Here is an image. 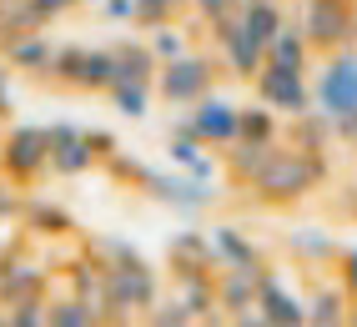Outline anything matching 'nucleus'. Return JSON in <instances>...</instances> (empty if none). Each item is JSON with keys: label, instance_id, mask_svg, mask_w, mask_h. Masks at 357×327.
I'll use <instances>...</instances> for the list:
<instances>
[{"label": "nucleus", "instance_id": "f257e3e1", "mask_svg": "<svg viewBox=\"0 0 357 327\" xmlns=\"http://www.w3.org/2000/svg\"><path fill=\"white\" fill-rule=\"evenodd\" d=\"M327 181V151H312V146H272L267 167L257 172L252 192L257 201H272V206H287V201H302L307 192H317Z\"/></svg>", "mask_w": 357, "mask_h": 327}, {"label": "nucleus", "instance_id": "f03ea898", "mask_svg": "<svg viewBox=\"0 0 357 327\" xmlns=\"http://www.w3.org/2000/svg\"><path fill=\"white\" fill-rule=\"evenodd\" d=\"M312 106L332 121L342 142H357V45H342L322 61L312 81Z\"/></svg>", "mask_w": 357, "mask_h": 327}, {"label": "nucleus", "instance_id": "7ed1b4c3", "mask_svg": "<svg viewBox=\"0 0 357 327\" xmlns=\"http://www.w3.org/2000/svg\"><path fill=\"white\" fill-rule=\"evenodd\" d=\"M222 76V66L202 56V51H186L176 61H161V71H156V96L166 106H197L202 96H211V86H217Z\"/></svg>", "mask_w": 357, "mask_h": 327}, {"label": "nucleus", "instance_id": "20e7f679", "mask_svg": "<svg viewBox=\"0 0 357 327\" xmlns=\"http://www.w3.org/2000/svg\"><path fill=\"white\" fill-rule=\"evenodd\" d=\"M176 136H197L202 146H231L236 136H242V106L227 101V96H202L197 106H186L176 121H172Z\"/></svg>", "mask_w": 357, "mask_h": 327}, {"label": "nucleus", "instance_id": "39448f33", "mask_svg": "<svg viewBox=\"0 0 357 327\" xmlns=\"http://www.w3.org/2000/svg\"><path fill=\"white\" fill-rule=\"evenodd\" d=\"M151 307H156V272L141 257L106 267V317L111 322H126V317L151 312Z\"/></svg>", "mask_w": 357, "mask_h": 327}, {"label": "nucleus", "instance_id": "423d86ee", "mask_svg": "<svg viewBox=\"0 0 357 327\" xmlns=\"http://www.w3.org/2000/svg\"><path fill=\"white\" fill-rule=\"evenodd\" d=\"M51 172V131L45 126H10L0 136V176L31 186Z\"/></svg>", "mask_w": 357, "mask_h": 327}, {"label": "nucleus", "instance_id": "0eeeda50", "mask_svg": "<svg viewBox=\"0 0 357 327\" xmlns=\"http://www.w3.org/2000/svg\"><path fill=\"white\" fill-rule=\"evenodd\" d=\"M302 36L327 56L357 45V0H302Z\"/></svg>", "mask_w": 357, "mask_h": 327}, {"label": "nucleus", "instance_id": "6e6552de", "mask_svg": "<svg viewBox=\"0 0 357 327\" xmlns=\"http://www.w3.org/2000/svg\"><path fill=\"white\" fill-rule=\"evenodd\" d=\"M136 186L146 192L151 201H161V206H176V212H186V217H197V212H206L211 201H217L222 192H217V181H202V176H186V172H156V167H141V176H136Z\"/></svg>", "mask_w": 357, "mask_h": 327}, {"label": "nucleus", "instance_id": "1a4fd4ad", "mask_svg": "<svg viewBox=\"0 0 357 327\" xmlns=\"http://www.w3.org/2000/svg\"><path fill=\"white\" fill-rule=\"evenodd\" d=\"M211 40H217V51H222V61H227V71L231 76H242V81H257V71L267 66V51L247 36V26H242V15H222V20H211Z\"/></svg>", "mask_w": 357, "mask_h": 327}, {"label": "nucleus", "instance_id": "9d476101", "mask_svg": "<svg viewBox=\"0 0 357 327\" xmlns=\"http://www.w3.org/2000/svg\"><path fill=\"white\" fill-rule=\"evenodd\" d=\"M257 96L267 101L277 116H302V111H312V86H307V71H287V66H261L257 71Z\"/></svg>", "mask_w": 357, "mask_h": 327}, {"label": "nucleus", "instance_id": "9b49d317", "mask_svg": "<svg viewBox=\"0 0 357 327\" xmlns=\"http://www.w3.org/2000/svg\"><path fill=\"white\" fill-rule=\"evenodd\" d=\"M257 312L272 327H307V297H297L282 272L261 267V277H257Z\"/></svg>", "mask_w": 357, "mask_h": 327}, {"label": "nucleus", "instance_id": "f8f14e48", "mask_svg": "<svg viewBox=\"0 0 357 327\" xmlns=\"http://www.w3.org/2000/svg\"><path fill=\"white\" fill-rule=\"evenodd\" d=\"M45 131H51V172L56 176H86L101 161V151L91 146V136L81 126L56 121V126H45Z\"/></svg>", "mask_w": 357, "mask_h": 327}, {"label": "nucleus", "instance_id": "ddd939ff", "mask_svg": "<svg viewBox=\"0 0 357 327\" xmlns=\"http://www.w3.org/2000/svg\"><path fill=\"white\" fill-rule=\"evenodd\" d=\"M176 302L186 312H192L202 327L222 317V302H217V277H211V267H181L176 272Z\"/></svg>", "mask_w": 357, "mask_h": 327}, {"label": "nucleus", "instance_id": "4468645a", "mask_svg": "<svg viewBox=\"0 0 357 327\" xmlns=\"http://www.w3.org/2000/svg\"><path fill=\"white\" fill-rule=\"evenodd\" d=\"M20 297H45V267L31 257H10L0 267V307H10Z\"/></svg>", "mask_w": 357, "mask_h": 327}, {"label": "nucleus", "instance_id": "2eb2a0df", "mask_svg": "<svg viewBox=\"0 0 357 327\" xmlns=\"http://www.w3.org/2000/svg\"><path fill=\"white\" fill-rule=\"evenodd\" d=\"M211 262L217 267H261V247L242 227H211Z\"/></svg>", "mask_w": 357, "mask_h": 327}, {"label": "nucleus", "instance_id": "dca6fc26", "mask_svg": "<svg viewBox=\"0 0 357 327\" xmlns=\"http://www.w3.org/2000/svg\"><path fill=\"white\" fill-rule=\"evenodd\" d=\"M257 277H261V267H222L217 272V302L227 317L257 307Z\"/></svg>", "mask_w": 357, "mask_h": 327}, {"label": "nucleus", "instance_id": "f3484780", "mask_svg": "<svg viewBox=\"0 0 357 327\" xmlns=\"http://www.w3.org/2000/svg\"><path fill=\"white\" fill-rule=\"evenodd\" d=\"M0 51H6V66H10V71H36V76H45V71H51V56H56V45L45 40L40 31H26V36L6 40Z\"/></svg>", "mask_w": 357, "mask_h": 327}, {"label": "nucleus", "instance_id": "a211bd4d", "mask_svg": "<svg viewBox=\"0 0 357 327\" xmlns=\"http://www.w3.org/2000/svg\"><path fill=\"white\" fill-rule=\"evenodd\" d=\"M236 15H242L247 36L261 45V51H267V45H272L282 31H287V15H282L277 0H242V6H236Z\"/></svg>", "mask_w": 357, "mask_h": 327}, {"label": "nucleus", "instance_id": "6ab92c4d", "mask_svg": "<svg viewBox=\"0 0 357 327\" xmlns=\"http://www.w3.org/2000/svg\"><path fill=\"white\" fill-rule=\"evenodd\" d=\"M272 146H277V142H247V136H236V142L227 146V176H231L236 186H252L257 172L267 167Z\"/></svg>", "mask_w": 357, "mask_h": 327}, {"label": "nucleus", "instance_id": "aec40b11", "mask_svg": "<svg viewBox=\"0 0 357 327\" xmlns=\"http://www.w3.org/2000/svg\"><path fill=\"white\" fill-rule=\"evenodd\" d=\"M156 71H161V61L146 40H121L116 45V81H146L156 86Z\"/></svg>", "mask_w": 357, "mask_h": 327}, {"label": "nucleus", "instance_id": "412c9836", "mask_svg": "<svg viewBox=\"0 0 357 327\" xmlns=\"http://www.w3.org/2000/svg\"><path fill=\"white\" fill-rule=\"evenodd\" d=\"M166 161H172L176 172H186V176H202V181H217V172H222L217 161L202 151L197 136H176V131H172V142H166Z\"/></svg>", "mask_w": 357, "mask_h": 327}, {"label": "nucleus", "instance_id": "4be33fe9", "mask_svg": "<svg viewBox=\"0 0 357 327\" xmlns=\"http://www.w3.org/2000/svg\"><path fill=\"white\" fill-rule=\"evenodd\" d=\"M347 292L342 282H327V287H312L307 297V327H347Z\"/></svg>", "mask_w": 357, "mask_h": 327}, {"label": "nucleus", "instance_id": "5701e85b", "mask_svg": "<svg viewBox=\"0 0 357 327\" xmlns=\"http://www.w3.org/2000/svg\"><path fill=\"white\" fill-rule=\"evenodd\" d=\"M70 86L76 91H111L116 86V45L111 51H86L76 76H70Z\"/></svg>", "mask_w": 357, "mask_h": 327}, {"label": "nucleus", "instance_id": "b1692460", "mask_svg": "<svg viewBox=\"0 0 357 327\" xmlns=\"http://www.w3.org/2000/svg\"><path fill=\"white\" fill-rule=\"evenodd\" d=\"M267 61H272V66H287V71H307V61H312V45H307L302 26H292V20H287V31H282V36L267 45Z\"/></svg>", "mask_w": 357, "mask_h": 327}, {"label": "nucleus", "instance_id": "393cba45", "mask_svg": "<svg viewBox=\"0 0 357 327\" xmlns=\"http://www.w3.org/2000/svg\"><path fill=\"white\" fill-rule=\"evenodd\" d=\"M20 217H26V227H31V231H45V237H61V231H70L66 206L45 201V197H26V201H20Z\"/></svg>", "mask_w": 357, "mask_h": 327}, {"label": "nucleus", "instance_id": "a878e982", "mask_svg": "<svg viewBox=\"0 0 357 327\" xmlns=\"http://www.w3.org/2000/svg\"><path fill=\"white\" fill-rule=\"evenodd\" d=\"M111 106L126 116V121H146V111H151V96H156V86H146V81H116L111 91Z\"/></svg>", "mask_w": 357, "mask_h": 327}, {"label": "nucleus", "instance_id": "bb28decb", "mask_svg": "<svg viewBox=\"0 0 357 327\" xmlns=\"http://www.w3.org/2000/svg\"><path fill=\"white\" fill-rule=\"evenodd\" d=\"M96 317L101 312L91 307L86 297H76V292H70V297H45V322H51V327H91Z\"/></svg>", "mask_w": 357, "mask_h": 327}, {"label": "nucleus", "instance_id": "cd10ccee", "mask_svg": "<svg viewBox=\"0 0 357 327\" xmlns=\"http://www.w3.org/2000/svg\"><path fill=\"white\" fill-rule=\"evenodd\" d=\"M287 247H292V257H302L307 267H327V262H337V252H342L327 231H292Z\"/></svg>", "mask_w": 357, "mask_h": 327}, {"label": "nucleus", "instance_id": "c85d7f7f", "mask_svg": "<svg viewBox=\"0 0 357 327\" xmlns=\"http://www.w3.org/2000/svg\"><path fill=\"white\" fill-rule=\"evenodd\" d=\"M70 292L86 297L91 307L106 317V267H96V262H76V267H70Z\"/></svg>", "mask_w": 357, "mask_h": 327}, {"label": "nucleus", "instance_id": "c756f323", "mask_svg": "<svg viewBox=\"0 0 357 327\" xmlns=\"http://www.w3.org/2000/svg\"><path fill=\"white\" fill-rule=\"evenodd\" d=\"M242 136L247 142H282V116L261 101V106H242Z\"/></svg>", "mask_w": 357, "mask_h": 327}, {"label": "nucleus", "instance_id": "7c9ffc66", "mask_svg": "<svg viewBox=\"0 0 357 327\" xmlns=\"http://www.w3.org/2000/svg\"><path fill=\"white\" fill-rule=\"evenodd\" d=\"M332 121L322 111H302V116H292V142L297 146H312V151H327V142H332Z\"/></svg>", "mask_w": 357, "mask_h": 327}, {"label": "nucleus", "instance_id": "2f4dec72", "mask_svg": "<svg viewBox=\"0 0 357 327\" xmlns=\"http://www.w3.org/2000/svg\"><path fill=\"white\" fill-rule=\"evenodd\" d=\"M172 257H176V262H186V267H211V272H217V262H211V237H206V231H181V237L172 242Z\"/></svg>", "mask_w": 357, "mask_h": 327}, {"label": "nucleus", "instance_id": "473e14b6", "mask_svg": "<svg viewBox=\"0 0 357 327\" xmlns=\"http://www.w3.org/2000/svg\"><path fill=\"white\" fill-rule=\"evenodd\" d=\"M146 45L156 51V61H176V56H186V51H192V36H186V31L176 26V20H172V26H156Z\"/></svg>", "mask_w": 357, "mask_h": 327}, {"label": "nucleus", "instance_id": "72a5a7b5", "mask_svg": "<svg viewBox=\"0 0 357 327\" xmlns=\"http://www.w3.org/2000/svg\"><path fill=\"white\" fill-rule=\"evenodd\" d=\"M181 6H192V0H136V20H141L146 31L172 26V20L181 15Z\"/></svg>", "mask_w": 357, "mask_h": 327}, {"label": "nucleus", "instance_id": "f704fd0d", "mask_svg": "<svg viewBox=\"0 0 357 327\" xmlns=\"http://www.w3.org/2000/svg\"><path fill=\"white\" fill-rule=\"evenodd\" d=\"M146 327H197V317L186 312V307H181L176 297H166V302L156 297V307L146 312Z\"/></svg>", "mask_w": 357, "mask_h": 327}, {"label": "nucleus", "instance_id": "c9c22d12", "mask_svg": "<svg viewBox=\"0 0 357 327\" xmlns=\"http://www.w3.org/2000/svg\"><path fill=\"white\" fill-rule=\"evenodd\" d=\"M6 322L10 327H51L45 322V297H20L6 307Z\"/></svg>", "mask_w": 357, "mask_h": 327}, {"label": "nucleus", "instance_id": "e433bc0d", "mask_svg": "<svg viewBox=\"0 0 357 327\" xmlns=\"http://www.w3.org/2000/svg\"><path fill=\"white\" fill-rule=\"evenodd\" d=\"M81 56H86V45H61V51L51 56V81H66L70 86V76H76V66H81Z\"/></svg>", "mask_w": 357, "mask_h": 327}, {"label": "nucleus", "instance_id": "4c0bfd02", "mask_svg": "<svg viewBox=\"0 0 357 327\" xmlns=\"http://www.w3.org/2000/svg\"><path fill=\"white\" fill-rule=\"evenodd\" d=\"M337 282H342V292L357 302V247H342V252H337Z\"/></svg>", "mask_w": 357, "mask_h": 327}, {"label": "nucleus", "instance_id": "58836bf2", "mask_svg": "<svg viewBox=\"0 0 357 327\" xmlns=\"http://www.w3.org/2000/svg\"><path fill=\"white\" fill-rule=\"evenodd\" d=\"M236 6H242V0H192V10L206 20V26H211V20H222V15H231Z\"/></svg>", "mask_w": 357, "mask_h": 327}, {"label": "nucleus", "instance_id": "ea45409f", "mask_svg": "<svg viewBox=\"0 0 357 327\" xmlns=\"http://www.w3.org/2000/svg\"><path fill=\"white\" fill-rule=\"evenodd\" d=\"M20 212V197H15V181L10 176H0V222L6 217H15Z\"/></svg>", "mask_w": 357, "mask_h": 327}, {"label": "nucleus", "instance_id": "a19ab883", "mask_svg": "<svg viewBox=\"0 0 357 327\" xmlns=\"http://www.w3.org/2000/svg\"><path fill=\"white\" fill-rule=\"evenodd\" d=\"M106 20H136V0H101Z\"/></svg>", "mask_w": 357, "mask_h": 327}, {"label": "nucleus", "instance_id": "79ce46f5", "mask_svg": "<svg viewBox=\"0 0 357 327\" xmlns=\"http://www.w3.org/2000/svg\"><path fill=\"white\" fill-rule=\"evenodd\" d=\"M10 116V66L0 61V121Z\"/></svg>", "mask_w": 357, "mask_h": 327}, {"label": "nucleus", "instance_id": "37998d69", "mask_svg": "<svg viewBox=\"0 0 357 327\" xmlns=\"http://www.w3.org/2000/svg\"><path fill=\"white\" fill-rule=\"evenodd\" d=\"M231 327H272V322L261 317L257 307H247V312H236V317H231Z\"/></svg>", "mask_w": 357, "mask_h": 327}, {"label": "nucleus", "instance_id": "c03bdc74", "mask_svg": "<svg viewBox=\"0 0 357 327\" xmlns=\"http://www.w3.org/2000/svg\"><path fill=\"white\" fill-rule=\"evenodd\" d=\"M342 212H347V217H352V222H357V181H352V186H347V197H342Z\"/></svg>", "mask_w": 357, "mask_h": 327}, {"label": "nucleus", "instance_id": "a18cd8bd", "mask_svg": "<svg viewBox=\"0 0 357 327\" xmlns=\"http://www.w3.org/2000/svg\"><path fill=\"white\" fill-rule=\"evenodd\" d=\"M347 327H357V302H352V307H347Z\"/></svg>", "mask_w": 357, "mask_h": 327}, {"label": "nucleus", "instance_id": "49530a36", "mask_svg": "<svg viewBox=\"0 0 357 327\" xmlns=\"http://www.w3.org/2000/svg\"><path fill=\"white\" fill-rule=\"evenodd\" d=\"M91 327H116V322H111V317H96V322H91Z\"/></svg>", "mask_w": 357, "mask_h": 327}, {"label": "nucleus", "instance_id": "de8ad7c7", "mask_svg": "<svg viewBox=\"0 0 357 327\" xmlns=\"http://www.w3.org/2000/svg\"><path fill=\"white\" fill-rule=\"evenodd\" d=\"M206 327H231V317H227V322H222V317H217V322H206Z\"/></svg>", "mask_w": 357, "mask_h": 327}, {"label": "nucleus", "instance_id": "09e8293b", "mask_svg": "<svg viewBox=\"0 0 357 327\" xmlns=\"http://www.w3.org/2000/svg\"><path fill=\"white\" fill-rule=\"evenodd\" d=\"M0 327H10V322H6V312H0Z\"/></svg>", "mask_w": 357, "mask_h": 327}]
</instances>
